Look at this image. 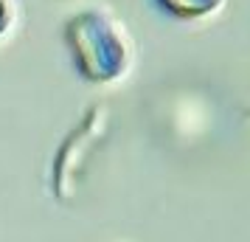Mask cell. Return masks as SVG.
<instances>
[{
    "mask_svg": "<svg viewBox=\"0 0 250 242\" xmlns=\"http://www.w3.org/2000/svg\"><path fill=\"white\" fill-rule=\"evenodd\" d=\"M9 20H12V9H9V0H0V34L9 28Z\"/></svg>",
    "mask_w": 250,
    "mask_h": 242,
    "instance_id": "3",
    "label": "cell"
},
{
    "mask_svg": "<svg viewBox=\"0 0 250 242\" xmlns=\"http://www.w3.org/2000/svg\"><path fill=\"white\" fill-rule=\"evenodd\" d=\"M160 9L180 20H200L205 14H214L225 0H155Z\"/></svg>",
    "mask_w": 250,
    "mask_h": 242,
    "instance_id": "2",
    "label": "cell"
},
{
    "mask_svg": "<svg viewBox=\"0 0 250 242\" xmlns=\"http://www.w3.org/2000/svg\"><path fill=\"white\" fill-rule=\"evenodd\" d=\"M70 59L87 82H113L129 62L124 31L102 12H79L65 25Z\"/></svg>",
    "mask_w": 250,
    "mask_h": 242,
    "instance_id": "1",
    "label": "cell"
}]
</instances>
